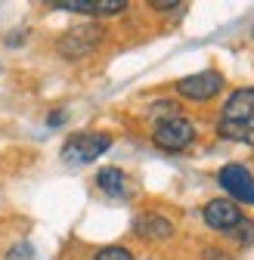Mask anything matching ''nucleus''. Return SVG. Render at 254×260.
<instances>
[{
	"label": "nucleus",
	"mask_w": 254,
	"mask_h": 260,
	"mask_svg": "<svg viewBox=\"0 0 254 260\" xmlns=\"http://www.w3.org/2000/svg\"><path fill=\"white\" fill-rule=\"evenodd\" d=\"M217 134L233 143L254 140V87H242V90L230 93V100L220 109Z\"/></svg>",
	"instance_id": "f257e3e1"
},
{
	"label": "nucleus",
	"mask_w": 254,
	"mask_h": 260,
	"mask_svg": "<svg viewBox=\"0 0 254 260\" xmlns=\"http://www.w3.org/2000/svg\"><path fill=\"white\" fill-rule=\"evenodd\" d=\"M112 149V137L109 134H72L62 146V161L69 165H90L100 155H106Z\"/></svg>",
	"instance_id": "f03ea898"
},
{
	"label": "nucleus",
	"mask_w": 254,
	"mask_h": 260,
	"mask_svg": "<svg viewBox=\"0 0 254 260\" xmlns=\"http://www.w3.org/2000/svg\"><path fill=\"white\" fill-rule=\"evenodd\" d=\"M152 140H155L158 149H165V152H183V149H189L196 143V127H193V121H186L180 115H171V118L155 124Z\"/></svg>",
	"instance_id": "7ed1b4c3"
},
{
	"label": "nucleus",
	"mask_w": 254,
	"mask_h": 260,
	"mask_svg": "<svg viewBox=\"0 0 254 260\" xmlns=\"http://www.w3.org/2000/svg\"><path fill=\"white\" fill-rule=\"evenodd\" d=\"M224 90V75L208 69V72H196L189 78H180L177 81V93L183 100H193V103H208Z\"/></svg>",
	"instance_id": "20e7f679"
},
{
	"label": "nucleus",
	"mask_w": 254,
	"mask_h": 260,
	"mask_svg": "<svg viewBox=\"0 0 254 260\" xmlns=\"http://www.w3.org/2000/svg\"><path fill=\"white\" fill-rule=\"evenodd\" d=\"M217 183L224 186V192L230 195V202H242V205H254V174L245 165H227L220 168Z\"/></svg>",
	"instance_id": "39448f33"
},
{
	"label": "nucleus",
	"mask_w": 254,
	"mask_h": 260,
	"mask_svg": "<svg viewBox=\"0 0 254 260\" xmlns=\"http://www.w3.org/2000/svg\"><path fill=\"white\" fill-rule=\"evenodd\" d=\"M100 41H103V28L81 25V28H72V31H66V35L59 38V53L66 56V59H81V56H87L93 47H97Z\"/></svg>",
	"instance_id": "423d86ee"
},
{
	"label": "nucleus",
	"mask_w": 254,
	"mask_h": 260,
	"mask_svg": "<svg viewBox=\"0 0 254 260\" xmlns=\"http://www.w3.org/2000/svg\"><path fill=\"white\" fill-rule=\"evenodd\" d=\"M202 217H205V223L211 226V230L230 233L233 226L242 220V211H239V205H236V202H230V199H211V202L205 205Z\"/></svg>",
	"instance_id": "0eeeda50"
},
{
	"label": "nucleus",
	"mask_w": 254,
	"mask_h": 260,
	"mask_svg": "<svg viewBox=\"0 0 254 260\" xmlns=\"http://www.w3.org/2000/svg\"><path fill=\"white\" fill-rule=\"evenodd\" d=\"M137 233L143 239H152V242H165V239L174 236V223L165 220L162 214H146V217L137 220Z\"/></svg>",
	"instance_id": "6e6552de"
},
{
	"label": "nucleus",
	"mask_w": 254,
	"mask_h": 260,
	"mask_svg": "<svg viewBox=\"0 0 254 260\" xmlns=\"http://www.w3.org/2000/svg\"><path fill=\"white\" fill-rule=\"evenodd\" d=\"M97 186L106 192V195H115V199H121V195H127V177L121 168H103L97 174Z\"/></svg>",
	"instance_id": "1a4fd4ad"
},
{
	"label": "nucleus",
	"mask_w": 254,
	"mask_h": 260,
	"mask_svg": "<svg viewBox=\"0 0 254 260\" xmlns=\"http://www.w3.org/2000/svg\"><path fill=\"white\" fill-rule=\"evenodd\" d=\"M233 242L236 245H242V248H248L251 242H254V220H248V217H242L236 226H233Z\"/></svg>",
	"instance_id": "9d476101"
},
{
	"label": "nucleus",
	"mask_w": 254,
	"mask_h": 260,
	"mask_svg": "<svg viewBox=\"0 0 254 260\" xmlns=\"http://www.w3.org/2000/svg\"><path fill=\"white\" fill-rule=\"evenodd\" d=\"M4 260H35V248H31L28 242H16V245L7 248Z\"/></svg>",
	"instance_id": "9b49d317"
},
{
	"label": "nucleus",
	"mask_w": 254,
	"mask_h": 260,
	"mask_svg": "<svg viewBox=\"0 0 254 260\" xmlns=\"http://www.w3.org/2000/svg\"><path fill=\"white\" fill-rule=\"evenodd\" d=\"M93 260H134V254L121 245H109V248H100Z\"/></svg>",
	"instance_id": "f8f14e48"
},
{
	"label": "nucleus",
	"mask_w": 254,
	"mask_h": 260,
	"mask_svg": "<svg viewBox=\"0 0 254 260\" xmlns=\"http://www.w3.org/2000/svg\"><path fill=\"white\" fill-rule=\"evenodd\" d=\"M202 260H230L227 251H217V248H205L202 251Z\"/></svg>",
	"instance_id": "ddd939ff"
},
{
	"label": "nucleus",
	"mask_w": 254,
	"mask_h": 260,
	"mask_svg": "<svg viewBox=\"0 0 254 260\" xmlns=\"http://www.w3.org/2000/svg\"><path fill=\"white\" fill-rule=\"evenodd\" d=\"M47 124H50V127H59V124H66V112H53V115L47 118Z\"/></svg>",
	"instance_id": "4468645a"
}]
</instances>
